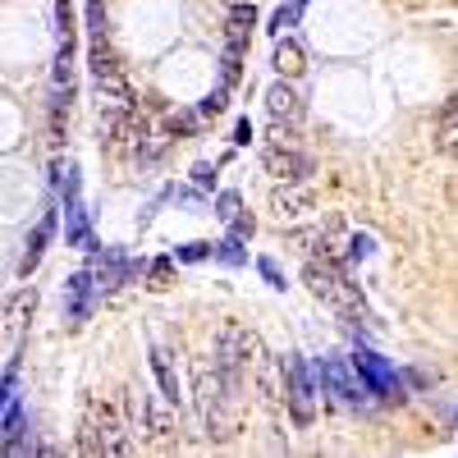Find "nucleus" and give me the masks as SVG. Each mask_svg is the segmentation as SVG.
I'll return each instance as SVG.
<instances>
[{
	"instance_id": "7ed1b4c3",
	"label": "nucleus",
	"mask_w": 458,
	"mask_h": 458,
	"mask_svg": "<svg viewBox=\"0 0 458 458\" xmlns=\"http://www.w3.org/2000/svg\"><path fill=\"white\" fill-rule=\"evenodd\" d=\"M302 280H308V289L326 302V308H335L344 321H362L358 284H349V276H344V266L335 257H312L308 266H302Z\"/></svg>"
},
{
	"instance_id": "b1692460",
	"label": "nucleus",
	"mask_w": 458,
	"mask_h": 458,
	"mask_svg": "<svg viewBox=\"0 0 458 458\" xmlns=\"http://www.w3.org/2000/svg\"><path fill=\"white\" fill-rule=\"evenodd\" d=\"M225 97H229V88H216V92H211V97L198 106V114H202V120H216V114L225 110Z\"/></svg>"
},
{
	"instance_id": "0eeeda50",
	"label": "nucleus",
	"mask_w": 458,
	"mask_h": 458,
	"mask_svg": "<svg viewBox=\"0 0 458 458\" xmlns=\"http://www.w3.org/2000/svg\"><path fill=\"white\" fill-rule=\"evenodd\" d=\"M317 211V188L308 179H298V183H276V193H271V216L280 225H293L302 216H312Z\"/></svg>"
},
{
	"instance_id": "72a5a7b5",
	"label": "nucleus",
	"mask_w": 458,
	"mask_h": 458,
	"mask_svg": "<svg viewBox=\"0 0 458 458\" xmlns=\"http://www.w3.org/2000/svg\"><path fill=\"white\" fill-rule=\"evenodd\" d=\"M349 248H353V257H358V261H362V257H371V234H353V243H349Z\"/></svg>"
},
{
	"instance_id": "4be33fe9",
	"label": "nucleus",
	"mask_w": 458,
	"mask_h": 458,
	"mask_svg": "<svg viewBox=\"0 0 458 458\" xmlns=\"http://www.w3.org/2000/svg\"><path fill=\"white\" fill-rule=\"evenodd\" d=\"M14 376H19V367H10L5 376H0V422H5V412L19 403V399H14Z\"/></svg>"
},
{
	"instance_id": "a878e982",
	"label": "nucleus",
	"mask_w": 458,
	"mask_h": 458,
	"mask_svg": "<svg viewBox=\"0 0 458 458\" xmlns=\"http://www.w3.org/2000/svg\"><path fill=\"white\" fill-rule=\"evenodd\" d=\"M302 5H308V0H293V5H284V10H280V14L271 19V28H276V32L284 37V28H293V19H298V10H302Z\"/></svg>"
},
{
	"instance_id": "9b49d317",
	"label": "nucleus",
	"mask_w": 458,
	"mask_h": 458,
	"mask_svg": "<svg viewBox=\"0 0 458 458\" xmlns=\"http://www.w3.org/2000/svg\"><path fill=\"white\" fill-rule=\"evenodd\" d=\"M147 440L157 445V449H170L174 445V403H161V399H147Z\"/></svg>"
},
{
	"instance_id": "473e14b6",
	"label": "nucleus",
	"mask_w": 458,
	"mask_h": 458,
	"mask_svg": "<svg viewBox=\"0 0 458 458\" xmlns=\"http://www.w3.org/2000/svg\"><path fill=\"white\" fill-rule=\"evenodd\" d=\"M193 179H198V188H211V183H216V170L202 161V165H193Z\"/></svg>"
},
{
	"instance_id": "c756f323",
	"label": "nucleus",
	"mask_w": 458,
	"mask_h": 458,
	"mask_svg": "<svg viewBox=\"0 0 458 458\" xmlns=\"http://www.w3.org/2000/svg\"><path fill=\"white\" fill-rule=\"evenodd\" d=\"M216 216H220V220H234V216H239V198H234V193H220Z\"/></svg>"
},
{
	"instance_id": "393cba45",
	"label": "nucleus",
	"mask_w": 458,
	"mask_h": 458,
	"mask_svg": "<svg viewBox=\"0 0 458 458\" xmlns=\"http://www.w3.org/2000/svg\"><path fill=\"white\" fill-rule=\"evenodd\" d=\"M216 257H220L225 266H243V243H239V239H225V243L216 248Z\"/></svg>"
},
{
	"instance_id": "f8f14e48",
	"label": "nucleus",
	"mask_w": 458,
	"mask_h": 458,
	"mask_svg": "<svg viewBox=\"0 0 458 458\" xmlns=\"http://www.w3.org/2000/svg\"><path fill=\"white\" fill-rule=\"evenodd\" d=\"M129 276H133V261H129L124 252H101V257H97V266H92L97 289H120Z\"/></svg>"
},
{
	"instance_id": "ddd939ff",
	"label": "nucleus",
	"mask_w": 458,
	"mask_h": 458,
	"mask_svg": "<svg viewBox=\"0 0 458 458\" xmlns=\"http://www.w3.org/2000/svg\"><path fill=\"white\" fill-rule=\"evenodd\" d=\"M252 367V380H257V390H261V403H280V380H276V367H271V358H266L261 349H257V358L248 362Z\"/></svg>"
},
{
	"instance_id": "a211bd4d",
	"label": "nucleus",
	"mask_w": 458,
	"mask_h": 458,
	"mask_svg": "<svg viewBox=\"0 0 458 458\" xmlns=\"http://www.w3.org/2000/svg\"><path fill=\"white\" fill-rule=\"evenodd\" d=\"M64 289H69V317L83 321V317H88V298H92V289H97V284H92V271H79Z\"/></svg>"
},
{
	"instance_id": "aec40b11",
	"label": "nucleus",
	"mask_w": 458,
	"mask_h": 458,
	"mask_svg": "<svg viewBox=\"0 0 458 458\" xmlns=\"http://www.w3.org/2000/svg\"><path fill=\"white\" fill-rule=\"evenodd\" d=\"M32 308H37V289H19V293L10 298V308H5V326H10V335L23 330V321L32 317Z\"/></svg>"
},
{
	"instance_id": "39448f33",
	"label": "nucleus",
	"mask_w": 458,
	"mask_h": 458,
	"mask_svg": "<svg viewBox=\"0 0 458 458\" xmlns=\"http://www.w3.org/2000/svg\"><path fill=\"white\" fill-rule=\"evenodd\" d=\"M257 335L252 330H243V326H225L220 330V339H216V367L220 371H229V376H239V371H248V362L257 358Z\"/></svg>"
},
{
	"instance_id": "f03ea898",
	"label": "nucleus",
	"mask_w": 458,
	"mask_h": 458,
	"mask_svg": "<svg viewBox=\"0 0 458 458\" xmlns=\"http://www.w3.org/2000/svg\"><path fill=\"white\" fill-rule=\"evenodd\" d=\"M79 449L92 454V458L97 454H133V436H129L120 408H114L110 399H101V394L88 399V417L79 427Z\"/></svg>"
},
{
	"instance_id": "f704fd0d",
	"label": "nucleus",
	"mask_w": 458,
	"mask_h": 458,
	"mask_svg": "<svg viewBox=\"0 0 458 458\" xmlns=\"http://www.w3.org/2000/svg\"><path fill=\"white\" fill-rule=\"evenodd\" d=\"M193 114H179V120H170V133H193Z\"/></svg>"
},
{
	"instance_id": "7c9ffc66",
	"label": "nucleus",
	"mask_w": 458,
	"mask_h": 458,
	"mask_svg": "<svg viewBox=\"0 0 458 458\" xmlns=\"http://www.w3.org/2000/svg\"><path fill=\"white\" fill-rule=\"evenodd\" d=\"M257 266H261V276H266V280H271V284H276V289H284V276H280V266H276V261H271V257H261V261H257Z\"/></svg>"
},
{
	"instance_id": "f3484780",
	"label": "nucleus",
	"mask_w": 458,
	"mask_h": 458,
	"mask_svg": "<svg viewBox=\"0 0 458 458\" xmlns=\"http://www.w3.org/2000/svg\"><path fill=\"white\" fill-rule=\"evenodd\" d=\"M151 371H157V380H161V399L179 403V376H174V362H170L165 349H151Z\"/></svg>"
},
{
	"instance_id": "5701e85b",
	"label": "nucleus",
	"mask_w": 458,
	"mask_h": 458,
	"mask_svg": "<svg viewBox=\"0 0 458 458\" xmlns=\"http://www.w3.org/2000/svg\"><path fill=\"white\" fill-rule=\"evenodd\" d=\"M239 55H243V51H234V47L225 51V64H220V88H234V83H239Z\"/></svg>"
},
{
	"instance_id": "bb28decb",
	"label": "nucleus",
	"mask_w": 458,
	"mask_h": 458,
	"mask_svg": "<svg viewBox=\"0 0 458 458\" xmlns=\"http://www.w3.org/2000/svg\"><path fill=\"white\" fill-rule=\"evenodd\" d=\"M170 271H174V261L161 257L157 266H151V289H170Z\"/></svg>"
},
{
	"instance_id": "4468645a",
	"label": "nucleus",
	"mask_w": 458,
	"mask_h": 458,
	"mask_svg": "<svg viewBox=\"0 0 458 458\" xmlns=\"http://www.w3.org/2000/svg\"><path fill=\"white\" fill-rule=\"evenodd\" d=\"M0 449H5V454H23V449H32V436L23 431V408H19V403L5 412V431H0Z\"/></svg>"
},
{
	"instance_id": "6e6552de",
	"label": "nucleus",
	"mask_w": 458,
	"mask_h": 458,
	"mask_svg": "<svg viewBox=\"0 0 458 458\" xmlns=\"http://www.w3.org/2000/svg\"><path fill=\"white\" fill-rule=\"evenodd\" d=\"M261 161H266V174H276L280 183H298V179L312 174V157H308V151H298V147H289V138L266 147Z\"/></svg>"
},
{
	"instance_id": "c85d7f7f",
	"label": "nucleus",
	"mask_w": 458,
	"mask_h": 458,
	"mask_svg": "<svg viewBox=\"0 0 458 458\" xmlns=\"http://www.w3.org/2000/svg\"><path fill=\"white\" fill-rule=\"evenodd\" d=\"M454 138H458V133H454V106H445V120H440V147H445V151H454Z\"/></svg>"
},
{
	"instance_id": "c9c22d12",
	"label": "nucleus",
	"mask_w": 458,
	"mask_h": 458,
	"mask_svg": "<svg viewBox=\"0 0 458 458\" xmlns=\"http://www.w3.org/2000/svg\"><path fill=\"white\" fill-rule=\"evenodd\" d=\"M248 138H252V124H248V120H239V129H234V142H239V147H243V142H248Z\"/></svg>"
},
{
	"instance_id": "2eb2a0df",
	"label": "nucleus",
	"mask_w": 458,
	"mask_h": 458,
	"mask_svg": "<svg viewBox=\"0 0 458 458\" xmlns=\"http://www.w3.org/2000/svg\"><path fill=\"white\" fill-rule=\"evenodd\" d=\"M51 234H55V216H47L42 225L32 229V239H28V248H23V261H19V271H23V276H28V271H37V261H42V252H47Z\"/></svg>"
},
{
	"instance_id": "1a4fd4ad",
	"label": "nucleus",
	"mask_w": 458,
	"mask_h": 458,
	"mask_svg": "<svg viewBox=\"0 0 458 458\" xmlns=\"http://www.w3.org/2000/svg\"><path fill=\"white\" fill-rule=\"evenodd\" d=\"M321 386L335 394V403H344V408H358L362 399H367V386L358 380V371L349 376V367L344 362H321Z\"/></svg>"
},
{
	"instance_id": "423d86ee",
	"label": "nucleus",
	"mask_w": 458,
	"mask_h": 458,
	"mask_svg": "<svg viewBox=\"0 0 458 458\" xmlns=\"http://www.w3.org/2000/svg\"><path fill=\"white\" fill-rule=\"evenodd\" d=\"M349 367L358 371V380L367 386V394H376V399H403V394H399V376H394V367H390L386 358H376L371 349H358Z\"/></svg>"
},
{
	"instance_id": "6ab92c4d",
	"label": "nucleus",
	"mask_w": 458,
	"mask_h": 458,
	"mask_svg": "<svg viewBox=\"0 0 458 458\" xmlns=\"http://www.w3.org/2000/svg\"><path fill=\"white\" fill-rule=\"evenodd\" d=\"M225 23H229V47H234V51H243V37H248V28L257 23L252 0H248V5H234V10H229V14H225Z\"/></svg>"
},
{
	"instance_id": "f257e3e1",
	"label": "nucleus",
	"mask_w": 458,
	"mask_h": 458,
	"mask_svg": "<svg viewBox=\"0 0 458 458\" xmlns=\"http://www.w3.org/2000/svg\"><path fill=\"white\" fill-rule=\"evenodd\" d=\"M198 412L211 440H229L239 427V376L220 367H198Z\"/></svg>"
},
{
	"instance_id": "20e7f679",
	"label": "nucleus",
	"mask_w": 458,
	"mask_h": 458,
	"mask_svg": "<svg viewBox=\"0 0 458 458\" xmlns=\"http://www.w3.org/2000/svg\"><path fill=\"white\" fill-rule=\"evenodd\" d=\"M284 403L293 412L298 427H312L317 422V380H312V367L302 358H289V390H284Z\"/></svg>"
},
{
	"instance_id": "cd10ccee",
	"label": "nucleus",
	"mask_w": 458,
	"mask_h": 458,
	"mask_svg": "<svg viewBox=\"0 0 458 458\" xmlns=\"http://www.w3.org/2000/svg\"><path fill=\"white\" fill-rule=\"evenodd\" d=\"M229 239H239V243H243V239H252V216H243V211H239L234 220H229Z\"/></svg>"
},
{
	"instance_id": "412c9836",
	"label": "nucleus",
	"mask_w": 458,
	"mask_h": 458,
	"mask_svg": "<svg viewBox=\"0 0 458 458\" xmlns=\"http://www.w3.org/2000/svg\"><path fill=\"white\" fill-rule=\"evenodd\" d=\"M64 216H69V239L79 243V248H92V239H88V220H83L79 198H64Z\"/></svg>"
},
{
	"instance_id": "2f4dec72",
	"label": "nucleus",
	"mask_w": 458,
	"mask_h": 458,
	"mask_svg": "<svg viewBox=\"0 0 458 458\" xmlns=\"http://www.w3.org/2000/svg\"><path fill=\"white\" fill-rule=\"evenodd\" d=\"M202 257H211V243H188V248H179V261H202Z\"/></svg>"
},
{
	"instance_id": "9d476101",
	"label": "nucleus",
	"mask_w": 458,
	"mask_h": 458,
	"mask_svg": "<svg viewBox=\"0 0 458 458\" xmlns=\"http://www.w3.org/2000/svg\"><path fill=\"white\" fill-rule=\"evenodd\" d=\"M266 114H271L276 124H289V129L302 120V97H298V88H293L289 79H280V83L266 88Z\"/></svg>"
},
{
	"instance_id": "dca6fc26",
	"label": "nucleus",
	"mask_w": 458,
	"mask_h": 458,
	"mask_svg": "<svg viewBox=\"0 0 458 458\" xmlns=\"http://www.w3.org/2000/svg\"><path fill=\"white\" fill-rule=\"evenodd\" d=\"M302 69H308L302 47L293 42V37H280V47H276V73H280V79H298Z\"/></svg>"
}]
</instances>
